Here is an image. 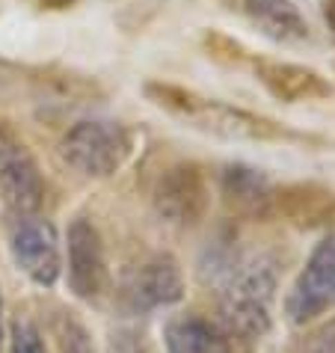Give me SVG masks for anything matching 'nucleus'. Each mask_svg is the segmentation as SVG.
Wrapping results in <instances>:
<instances>
[{
	"mask_svg": "<svg viewBox=\"0 0 335 353\" xmlns=\"http://www.w3.org/2000/svg\"><path fill=\"white\" fill-rule=\"evenodd\" d=\"M149 101L157 104L161 110L179 116L190 122L196 131L211 134L216 140H232V143H285V145H327V140L309 131H294L288 125L270 119L264 113L246 110V107L208 98L196 90H184L175 83H145Z\"/></svg>",
	"mask_w": 335,
	"mask_h": 353,
	"instance_id": "f257e3e1",
	"label": "nucleus"
},
{
	"mask_svg": "<svg viewBox=\"0 0 335 353\" xmlns=\"http://www.w3.org/2000/svg\"><path fill=\"white\" fill-rule=\"evenodd\" d=\"M60 154L86 179H110L134 154V134L113 119H83L65 131Z\"/></svg>",
	"mask_w": 335,
	"mask_h": 353,
	"instance_id": "f03ea898",
	"label": "nucleus"
},
{
	"mask_svg": "<svg viewBox=\"0 0 335 353\" xmlns=\"http://www.w3.org/2000/svg\"><path fill=\"white\" fill-rule=\"evenodd\" d=\"M238 273L223 291V318L246 339H261L270 327V300H273V270L264 261H243Z\"/></svg>",
	"mask_w": 335,
	"mask_h": 353,
	"instance_id": "7ed1b4c3",
	"label": "nucleus"
},
{
	"mask_svg": "<svg viewBox=\"0 0 335 353\" xmlns=\"http://www.w3.org/2000/svg\"><path fill=\"white\" fill-rule=\"evenodd\" d=\"M0 199L15 217H33L45 202V179L30 149L0 122Z\"/></svg>",
	"mask_w": 335,
	"mask_h": 353,
	"instance_id": "20e7f679",
	"label": "nucleus"
},
{
	"mask_svg": "<svg viewBox=\"0 0 335 353\" xmlns=\"http://www.w3.org/2000/svg\"><path fill=\"white\" fill-rule=\"evenodd\" d=\"M335 309V232L312 250L305 268L285 297V315L291 323H309Z\"/></svg>",
	"mask_w": 335,
	"mask_h": 353,
	"instance_id": "39448f33",
	"label": "nucleus"
},
{
	"mask_svg": "<svg viewBox=\"0 0 335 353\" xmlns=\"http://www.w3.org/2000/svg\"><path fill=\"white\" fill-rule=\"evenodd\" d=\"M152 202L166 223L196 225L205 217L208 202H211L208 179H205L202 166L193 163V161L170 163L161 175H157Z\"/></svg>",
	"mask_w": 335,
	"mask_h": 353,
	"instance_id": "423d86ee",
	"label": "nucleus"
},
{
	"mask_svg": "<svg viewBox=\"0 0 335 353\" xmlns=\"http://www.w3.org/2000/svg\"><path fill=\"white\" fill-rule=\"evenodd\" d=\"M246 72L255 77V83L264 86V92L282 104H314L327 101L335 92L332 83L318 68L291 60H273V57L252 54L246 63Z\"/></svg>",
	"mask_w": 335,
	"mask_h": 353,
	"instance_id": "0eeeda50",
	"label": "nucleus"
},
{
	"mask_svg": "<svg viewBox=\"0 0 335 353\" xmlns=\"http://www.w3.org/2000/svg\"><path fill=\"white\" fill-rule=\"evenodd\" d=\"M9 250L15 264L30 276L36 285L51 288L63 273L60 241H57L54 225L42 217H15L9 229Z\"/></svg>",
	"mask_w": 335,
	"mask_h": 353,
	"instance_id": "6e6552de",
	"label": "nucleus"
},
{
	"mask_svg": "<svg viewBox=\"0 0 335 353\" xmlns=\"http://www.w3.org/2000/svg\"><path fill=\"white\" fill-rule=\"evenodd\" d=\"M65 256H68V288L81 300L101 297L107 288V256L98 229L77 217L65 232Z\"/></svg>",
	"mask_w": 335,
	"mask_h": 353,
	"instance_id": "1a4fd4ad",
	"label": "nucleus"
},
{
	"mask_svg": "<svg viewBox=\"0 0 335 353\" xmlns=\"http://www.w3.org/2000/svg\"><path fill=\"white\" fill-rule=\"evenodd\" d=\"M125 300L136 312H152L161 306H172L184 297V276L179 261L166 252L143 259L125 279Z\"/></svg>",
	"mask_w": 335,
	"mask_h": 353,
	"instance_id": "9d476101",
	"label": "nucleus"
},
{
	"mask_svg": "<svg viewBox=\"0 0 335 353\" xmlns=\"http://www.w3.org/2000/svg\"><path fill=\"white\" fill-rule=\"evenodd\" d=\"M229 12L241 15L246 24H252L261 36L282 45L309 42V21L303 18L294 0H220Z\"/></svg>",
	"mask_w": 335,
	"mask_h": 353,
	"instance_id": "9b49d317",
	"label": "nucleus"
},
{
	"mask_svg": "<svg viewBox=\"0 0 335 353\" xmlns=\"http://www.w3.org/2000/svg\"><path fill=\"white\" fill-rule=\"evenodd\" d=\"M220 196L229 205V211L250 220H264L273 211V181L261 170L243 163H229L220 172Z\"/></svg>",
	"mask_w": 335,
	"mask_h": 353,
	"instance_id": "f8f14e48",
	"label": "nucleus"
},
{
	"mask_svg": "<svg viewBox=\"0 0 335 353\" xmlns=\"http://www.w3.org/2000/svg\"><path fill=\"white\" fill-rule=\"evenodd\" d=\"M273 208H279L285 217H291L300 225L318 223V220L332 217L335 214V193L329 188H323V184H318V181L285 184V188H276Z\"/></svg>",
	"mask_w": 335,
	"mask_h": 353,
	"instance_id": "ddd939ff",
	"label": "nucleus"
},
{
	"mask_svg": "<svg viewBox=\"0 0 335 353\" xmlns=\"http://www.w3.org/2000/svg\"><path fill=\"white\" fill-rule=\"evenodd\" d=\"M166 353H229L225 339L199 315H179L163 330Z\"/></svg>",
	"mask_w": 335,
	"mask_h": 353,
	"instance_id": "4468645a",
	"label": "nucleus"
},
{
	"mask_svg": "<svg viewBox=\"0 0 335 353\" xmlns=\"http://www.w3.org/2000/svg\"><path fill=\"white\" fill-rule=\"evenodd\" d=\"M199 42H202L205 57L216 65H225V68H246L250 57L255 54L250 45H243L241 39H234L223 30H205Z\"/></svg>",
	"mask_w": 335,
	"mask_h": 353,
	"instance_id": "2eb2a0df",
	"label": "nucleus"
},
{
	"mask_svg": "<svg viewBox=\"0 0 335 353\" xmlns=\"http://www.w3.org/2000/svg\"><path fill=\"white\" fill-rule=\"evenodd\" d=\"M57 339H60L63 353H92L86 330L68 315H63L60 323H57Z\"/></svg>",
	"mask_w": 335,
	"mask_h": 353,
	"instance_id": "dca6fc26",
	"label": "nucleus"
},
{
	"mask_svg": "<svg viewBox=\"0 0 335 353\" xmlns=\"http://www.w3.org/2000/svg\"><path fill=\"white\" fill-rule=\"evenodd\" d=\"M9 353H45L42 336H39L36 323L27 318H18L12 323V341H9Z\"/></svg>",
	"mask_w": 335,
	"mask_h": 353,
	"instance_id": "f3484780",
	"label": "nucleus"
},
{
	"mask_svg": "<svg viewBox=\"0 0 335 353\" xmlns=\"http://www.w3.org/2000/svg\"><path fill=\"white\" fill-rule=\"evenodd\" d=\"M110 353H152L140 332L134 330H116L110 336Z\"/></svg>",
	"mask_w": 335,
	"mask_h": 353,
	"instance_id": "a211bd4d",
	"label": "nucleus"
},
{
	"mask_svg": "<svg viewBox=\"0 0 335 353\" xmlns=\"http://www.w3.org/2000/svg\"><path fill=\"white\" fill-rule=\"evenodd\" d=\"M303 353H335V321L323 323L321 330H314L309 341H305Z\"/></svg>",
	"mask_w": 335,
	"mask_h": 353,
	"instance_id": "6ab92c4d",
	"label": "nucleus"
},
{
	"mask_svg": "<svg viewBox=\"0 0 335 353\" xmlns=\"http://www.w3.org/2000/svg\"><path fill=\"white\" fill-rule=\"evenodd\" d=\"M321 12H323V24H327V30H329V39L335 42V0H323Z\"/></svg>",
	"mask_w": 335,
	"mask_h": 353,
	"instance_id": "aec40b11",
	"label": "nucleus"
},
{
	"mask_svg": "<svg viewBox=\"0 0 335 353\" xmlns=\"http://www.w3.org/2000/svg\"><path fill=\"white\" fill-rule=\"evenodd\" d=\"M0 341H3V303H0Z\"/></svg>",
	"mask_w": 335,
	"mask_h": 353,
	"instance_id": "412c9836",
	"label": "nucleus"
}]
</instances>
